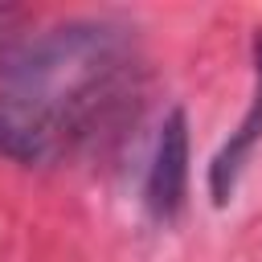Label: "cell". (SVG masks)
<instances>
[{
    "instance_id": "6da1fadb",
    "label": "cell",
    "mask_w": 262,
    "mask_h": 262,
    "mask_svg": "<svg viewBox=\"0 0 262 262\" xmlns=\"http://www.w3.org/2000/svg\"><path fill=\"white\" fill-rule=\"evenodd\" d=\"M78 147L57 111L29 94H0V156L20 164H53Z\"/></svg>"
},
{
    "instance_id": "7a4b0ae2",
    "label": "cell",
    "mask_w": 262,
    "mask_h": 262,
    "mask_svg": "<svg viewBox=\"0 0 262 262\" xmlns=\"http://www.w3.org/2000/svg\"><path fill=\"white\" fill-rule=\"evenodd\" d=\"M188 192V119L180 106H172L160 123L156 151L143 180V201L156 221H176Z\"/></svg>"
},
{
    "instance_id": "3957f363",
    "label": "cell",
    "mask_w": 262,
    "mask_h": 262,
    "mask_svg": "<svg viewBox=\"0 0 262 262\" xmlns=\"http://www.w3.org/2000/svg\"><path fill=\"white\" fill-rule=\"evenodd\" d=\"M258 139H262V33L254 41V98H250L237 131L225 139V147L209 164V192H213L217 205H225L233 196L237 176H242V168H246V160H250V151H254Z\"/></svg>"
},
{
    "instance_id": "277c9868",
    "label": "cell",
    "mask_w": 262,
    "mask_h": 262,
    "mask_svg": "<svg viewBox=\"0 0 262 262\" xmlns=\"http://www.w3.org/2000/svg\"><path fill=\"white\" fill-rule=\"evenodd\" d=\"M16 16H20V12L0 8V66H4V57H8V53L20 45V41H16V29H12V25H16Z\"/></svg>"
}]
</instances>
